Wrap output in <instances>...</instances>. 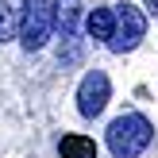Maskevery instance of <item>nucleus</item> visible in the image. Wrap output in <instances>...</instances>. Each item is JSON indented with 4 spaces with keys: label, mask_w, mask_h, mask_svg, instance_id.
I'll return each mask as SVG.
<instances>
[{
    "label": "nucleus",
    "mask_w": 158,
    "mask_h": 158,
    "mask_svg": "<svg viewBox=\"0 0 158 158\" xmlns=\"http://www.w3.org/2000/svg\"><path fill=\"white\" fill-rule=\"evenodd\" d=\"M151 139H154L151 120L139 116V112H127L120 120H112V127H108V151L116 158H135L151 147Z\"/></svg>",
    "instance_id": "f257e3e1"
},
{
    "label": "nucleus",
    "mask_w": 158,
    "mask_h": 158,
    "mask_svg": "<svg viewBox=\"0 0 158 158\" xmlns=\"http://www.w3.org/2000/svg\"><path fill=\"white\" fill-rule=\"evenodd\" d=\"M58 27V0H27L19 19V43L23 50H43L46 39Z\"/></svg>",
    "instance_id": "f03ea898"
},
{
    "label": "nucleus",
    "mask_w": 158,
    "mask_h": 158,
    "mask_svg": "<svg viewBox=\"0 0 158 158\" xmlns=\"http://www.w3.org/2000/svg\"><path fill=\"white\" fill-rule=\"evenodd\" d=\"M143 35H147V15L139 12L135 4H120L116 8V31H112V39H108V50L127 54V50L139 46Z\"/></svg>",
    "instance_id": "7ed1b4c3"
},
{
    "label": "nucleus",
    "mask_w": 158,
    "mask_h": 158,
    "mask_svg": "<svg viewBox=\"0 0 158 158\" xmlns=\"http://www.w3.org/2000/svg\"><path fill=\"white\" fill-rule=\"evenodd\" d=\"M108 93H112V85H108V73H100V69H89V73L81 77V85H77V112L81 116H100L108 104Z\"/></svg>",
    "instance_id": "20e7f679"
},
{
    "label": "nucleus",
    "mask_w": 158,
    "mask_h": 158,
    "mask_svg": "<svg viewBox=\"0 0 158 158\" xmlns=\"http://www.w3.org/2000/svg\"><path fill=\"white\" fill-rule=\"evenodd\" d=\"M27 0H0V43H8L12 35H19V19Z\"/></svg>",
    "instance_id": "39448f33"
},
{
    "label": "nucleus",
    "mask_w": 158,
    "mask_h": 158,
    "mask_svg": "<svg viewBox=\"0 0 158 158\" xmlns=\"http://www.w3.org/2000/svg\"><path fill=\"white\" fill-rule=\"evenodd\" d=\"M77 19H81V0H58V31H62V43H77Z\"/></svg>",
    "instance_id": "423d86ee"
},
{
    "label": "nucleus",
    "mask_w": 158,
    "mask_h": 158,
    "mask_svg": "<svg viewBox=\"0 0 158 158\" xmlns=\"http://www.w3.org/2000/svg\"><path fill=\"white\" fill-rule=\"evenodd\" d=\"M58 154L62 158H97V143L89 135H62L58 139Z\"/></svg>",
    "instance_id": "0eeeda50"
},
{
    "label": "nucleus",
    "mask_w": 158,
    "mask_h": 158,
    "mask_svg": "<svg viewBox=\"0 0 158 158\" xmlns=\"http://www.w3.org/2000/svg\"><path fill=\"white\" fill-rule=\"evenodd\" d=\"M85 27H89V35L93 39H112V31H116V12H108V8H93L89 12V19H85Z\"/></svg>",
    "instance_id": "6e6552de"
},
{
    "label": "nucleus",
    "mask_w": 158,
    "mask_h": 158,
    "mask_svg": "<svg viewBox=\"0 0 158 158\" xmlns=\"http://www.w3.org/2000/svg\"><path fill=\"white\" fill-rule=\"evenodd\" d=\"M143 4H147V12H154V15H158V0H143Z\"/></svg>",
    "instance_id": "1a4fd4ad"
}]
</instances>
